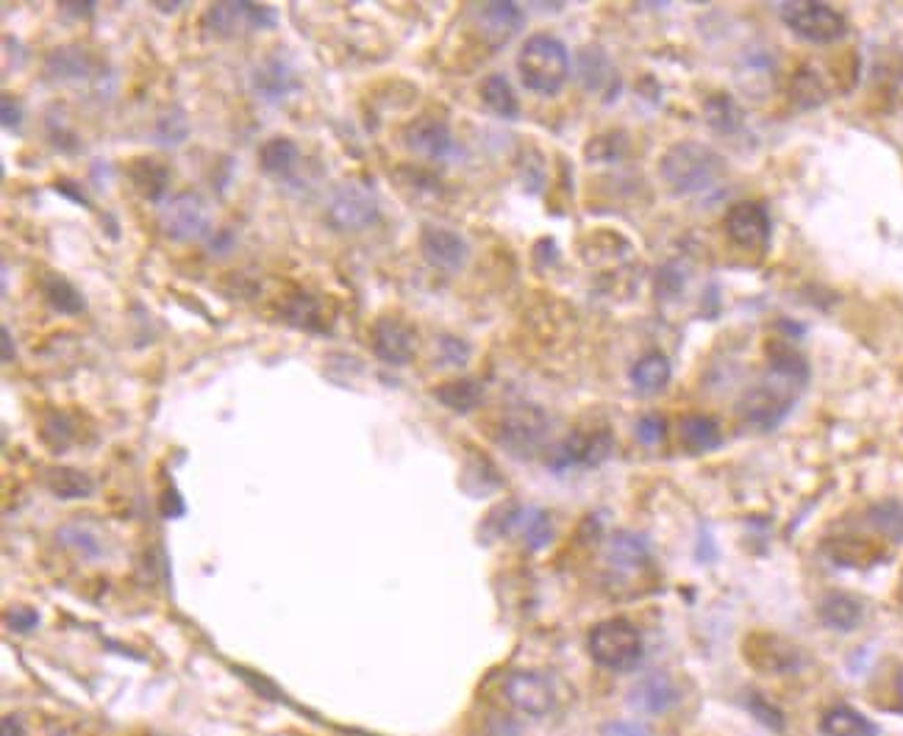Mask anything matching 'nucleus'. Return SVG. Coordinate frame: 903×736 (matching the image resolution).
<instances>
[{
    "label": "nucleus",
    "instance_id": "f257e3e1",
    "mask_svg": "<svg viewBox=\"0 0 903 736\" xmlns=\"http://www.w3.org/2000/svg\"><path fill=\"white\" fill-rule=\"evenodd\" d=\"M726 159L710 145L678 142L665 150L659 172L667 187L678 195H704L726 178Z\"/></svg>",
    "mask_w": 903,
    "mask_h": 736
},
{
    "label": "nucleus",
    "instance_id": "f03ea898",
    "mask_svg": "<svg viewBox=\"0 0 903 736\" xmlns=\"http://www.w3.org/2000/svg\"><path fill=\"white\" fill-rule=\"evenodd\" d=\"M517 72H520L523 87L550 98L565 87L570 76V53L554 33H534L517 53Z\"/></svg>",
    "mask_w": 903,
    "mask_h": 736
},
{
    "label": "nucleus",
    "instance_id": "7ed1b4c3",
    "mask_svg": "<svg viewBox=\"0 0 903 736\" xmlns=\"http://www.w3.org/2000/svg\"><path fill=\"white\" fill-rule=\"evenodd\" d=\"M326 222L339 233L367 231L381 217L378 198L359 181H343L331 187L326 198Z\"/></svg>",
    "mask_w": 903,
    "mask_h": 736
},
{
    "label": "nucleus",
    "instance_id": "20e7f679",
    "mask_svg": "<svg viewBox=\"0 0 903 736\" xmlns=\"http://www.w3.org/2000/svg\"><path fill=\"white\" fill-rule=\"evenodd\" d=\"M804 387V384L793 381V378H784L778 372L771 370V378L760 387L748 389L740 400V415L748 426L762 428V431H773L776 426H782L784 417L790 415L795 404V392Z\"/></svg>",
    "mask_w": 903,
    "mask_h": 736
},
{
    "label": "nucleus",
    "instance_id": "39448f33",
    "mask_svg": "<svg viewBox=\"0 0 903 736\" xmlns=\"http://www.w3.org/2000/svg\"><path fill=\"white\" fill-rule=\"evenodd\" d=\"M589 656L595 665L615 673H628L643 662V637L626 620H606L589 631Z\"/></svg>",
    "mask_w": 903,
    "mask_h": 736
},
{
    "label": "nucleus",
    "instance_id": "423d86ee",
    "mask_svg": "<svg viewBox=\"0 0 903 736\" xmlns=\"http://www.w3.org/2000/svg\"><path fill=\"white\" fill-rule=\"evenodd\" d=\"M548 415L537 406H515L504 415L498 428V439L517 459H532L543 450L548 439Z\"/></svg>",
    "mask_w": 903,
    "mask_h": 736
},
{
    "label": "nucleus",
    "instance_id": "0eeeda50",
    "mask_svg": "<svg viewBox=\"0 0 903 736\" xmlns=\"http://www.w3.org/2000/svg\"><path fill=\"white\" fill-rule=\"evenodd\" d=\"M159 226L161 233L172 242H195L209 233V209L198 192L183 189L161 203Z\"/></svg>",
    "mask_w": 903,
    "mask_h": 736
},
{
    "label": "nucleus",
    "instance_id": "6e6552de",
    "mask_svg": "<svg viewBox=\"0 0 903 736\" xmlns=\"http://www.w3.org/2000/svg\"><path fill=\"white\" fill-rule=\"evenodd\" d=\"M778 14L798 37L810 42H837L849 31L845 17L826 3H784Z\"/></svg>",
    "mask_w": 903,
    "mask_h": 736
},
{
    "label": "nucleus",
    "instance_id": "1a4fd4ad",
    "mask_svg": "<svg viewBox=\"0 0 903 736\" xmlns=\"http://www.w3.org/2000/svg\"><path fill=\"white\" fill-rule=\"evenodd\" d=\"M609 431H573L562 439L550 454V467L556 470H570V467H598L612 454Z\"/></svg>",
    "mask_w": 903,
    "mask_h": 736
},
{
    "label": "nucleus",
    "instance_id": "9d476101",
    "mask_svg": "<svg viewBox=\"0 0 903 736\" xmlns=\"http://www.w3.org/2000/svg\"><path fill=\"white\" fill-rule=\"evenodd\" d=\"M370 345H373V354H376L384 365L404 367L415 359L417 334L406 320L387 315V317H378V320L373 322Z\"/></svg>",
    "mask_w": 903,
    "mask_h": 736
},
{
    "label": "nucleus",
    "instance_id": "9b49d317",
    "mask_svg": "<svg viewBox=\"0 0 903 736\" xmlns=\"http://www.w3.org/2000/svg\"><path fill=\"white\" fill-rule=\"evenodd\" d=\"M504 695L517 712L528 717H545L556 704L554 687L543 673L515 670L504 682Z\"/></svg>",
    "mask_w": 903,
    "mask_h": 736
},
{
    "label": "nucleus",
    "instance_id": "f8f14e48",
    "mask_svg": "<svg viewBox=\"0 0 903 736\" xmlns=\"http://www.w3.org/2000/svg\"><path fill=\"white\" fill-rule=\"evenodd\" d=\"M773 222L771 215L762 203L754 200H743V203L732 206L726 215V233L732 237L734 245L743 250H762L771 242Z\"/></svg>",
    "mask_w": 903,
    "mask_h": 736
},
{
    "label": "nucleus",
    "instance_id": "ddd939ff",
    "mask_svg": "<svg viewBox=\"0 0 903 736\" xmlns=\"http://www.w3.org/2000/svg\"><path fill=\"white\" fill-rule=\"evenodd\" d=\"M420 253L428 265L443 272H459L470 259V248H467L465 237L443 226H423Z\"/></svg>",
    "mask_w": 903,
    "mask_h": 736
},
{
    "label": "nucleus",
    "instance_id": "4468645a",
    "mask_svg": "<svg viewBox=\"0 0 903 736\" xmlns=\"http://www.w3.org/2000/svg\"><path fill=\"white\" fill-rule=\"evenodd\" d=\"M276 14L254 3H217L204 14V26L217 37H237L248 28H270Z\"/></svg>",
    "mask_w": 903,
    "mask_h": 736
},
{
    "label": "nucleus",
    "instance_id": "2eb2a0df",
    "mask_svg": "<svg viewBox=\"0 0 903 736\" xmlns=\"http://www.w3.org/2000/svg\"><path fill=\"white\" fill-rule=\"evenodd\" d=\"M404 142L411 153L423 156V159H448L454 153V133H450L448 122L439 117H417L409 126L404 128Z\"/></svg>",
    "mask_w": 903,
    "mask_h": 736
},
{
    "label": "nucleus",
    "instance_id": "dca6fc26",
    "mask_svg": "<svg viewBox=\"0 0 903 736\" xmlns=\"http://www.w3.org/2000/svg\"><path fill=\"white\" fill-rule=\"evenodd\" d=\"M523 20H526L523 9L517 3H509V0L484 3L482 9L476 11L478 33H482V39L489 48H504V44L520 31Z\"/></svg>",
    "mask_w": 903,
    "mask_h": 736
},
{
    "label": "nucleus",
    "instance_id": "f3484780",
    "mask_svg": "<svg viewBox=\"0 0 903 736\" xmlns=\"http://www.w3.org/2000/svg\"><path fill=\"white\" fill-rule=\"evenodd\" d=\"M748 662L765 673H795L804 665V656L795 645L778 637H754L748 643Z\"/></svg>",
    "mask_w": 903,
    "mask_h": 736
},
{
    "label": "nucleus",
    "instance_id": "a211bd4d",
    "mask_svg": "<svg viewBox=\"0 0 903 736\" xmlns=\"http://www.w3.org/2000/svg\"><path fill=\"white\" fill-rule=\"evenodd\" d=\"M678 689L667 673H648L637 687L632 689V706L645 715H665L676 706Z\"/></svg>",
    "mask_w": 903,
    "mask_h": 736
},
{
    "label": "nucleus",
    "instance_id": "6ab92c4d",
    "mask_svg": "<svg viewBox=\"0 0 903 736\" xmlns=\"http://www.w3.org/2000/svg\"><path fill=\"white\" fill-rule=\"evenodd\" d=\"M295 87H298L295 72L289 70L287 61H281L278 56H267V59H261L259 64H256L254 89L261 100L278 103V100L287 98Z\"/></svg>",
    "mask_w": 903,
    "mask_h": 736
},
{
    "label": "nucleus",
    "instance_id": "aec40b11",
    "mask_svg": "<svg viewBox=\"0 0 903 736\" xmlns=\"http://www.w3.org/2000/svg\"><path fill=\"white\" fill-rule=\"evenodd\" d=\"M648 559H651L648 543H645L639 534L621 531L609 539V545H606V561L621 573L643 570V567L648 565Z\"/></svg>",
    "mask_w": 903,
    "mask_h": 736
},
{
    "label": "nucleus",
    "instance_id": "412c9836",
    "mask_svg": "<svg viewBox=\"0 0 903 736\" xmlns=\"http://www.w3.org/2000/svg\"><path fill=\"white\" fill-rule=\"evenodd\" d=\"M817 615H821L823 626L832 628V631H854L860 628L862 617H865V609L856 598L845 593H828L826 598L817 606Z\"/></svg>",
    "mask_w": 903,
    "mask_h": 736
},
{
    "label": "nucleus",
    "instance_id": "4be33fe9",
    "mask_svg": "<svg viewBox=\"0 0 903 736\" xmlns=\"http://www.w3.org/2000/svg\"><path fill=\"white\" fill-rule=\"evenodd\" d=\"M628 378H632V387L637 389L639 395H656L667 387V381H671V361H667V356L659 354V350L645 354L643 359L634 361Z\"/></svg>",
    "mask_w": 903,
    "mask_h": 736
},
{
    "label": "nucleus",
    "instance_id": "5701e85b",
    "mask_svg": "<svg viewBox=\"0 0 903 736\" xmlns=\"http://www.w3.org/2000/svg\"><path fill=\"white\" fill-rule=\"evenodd\" d=\"M300 148L289 137H272L259 148V165L267 176L287 178L298 167Z\"/></svg>",
    "mask_w": 903,
    "mask_h": 736
},
{
    "label": "nucleus",
    "instance_id": "b1692460",
    "mask_svg": "<svg viewBox=\"0 0 903 736\" xmlns=\"http://www.w3.org/2000/svg\"><path fill=\"white\" fill-rule=\"evenodd\" d=\"M434 398L450 411H459V415H467V411L478 409L484 400V387L476 381V378H456V381L443 384V387L434 389Z\"/></svg>",
    "mask_w": 903,
    "mask_h": 736
},
{
    "label": "nucleus",
    "instance_id": "393cba45",
    "mask_svg": "<svg viewBox=\"0 0 903 736\" xmlns=\"http://www.w3.org/2000/svg\"><path fill=\"white\" fill-rule=\"evenodd\" d=\"M128 176H131L133 187L142 192V198L153 200V203H165L167 181H170V170L165 165L153 159H137L128 167Z\"/></svg>",
    "mask_w": 903,
    "mask_h": 736
},
{
    "label": "nucleus",
    "instance_id": "a878e982",
    "mask_svg": "<svg viewBox=\"0 0 903 736\" xmlns=\"http://www.w3.org/2000/svg\"><path fill=\"white\" fill-rule=\"evenodd\" d=\"M509 528H517V534L523 537L526 548L539 550L550 543L554 537V523H550L548 511L543 509H523L517 515L509 517Z\"/></svg>",
    "mask_w": 903,
    "mask_h": 736
},
{
    "label": "nucleus",
    "instance_id": "bb28decb",
    "mask_svg": "<svg viewBox=\"0 0 903 736\" xmlns=\"http://www.w3.org/2000/svg\"><path fill=\"white\" fill-rule=\"evenodd\" d=\"M578 78H582V83L587 89L601 92V89H606L615 81V67H612L609 56L604 50L589 44V48H584L578 53Z\"/></svg>",
    "mask_w": 903,
    "mask_h": 736
},
{
    "label": "nucleus",
    "instance_id": "cd10ccee",
    "mask_svg": "<svg viewBox=\"0 0 903 736\" xmlns=\"http://www.w3.org/2000/svg\"><path fill=\"white\" fill-rule=\"evenodd\" d=\"M821 728L826 736H876V726L851 706H834L823 715Z\"/></svg>",
    "mask_w": 903,
    "mask_h": 736
},
{
    "label": "nucleus",
    "instance_id": "c85d7f7f",
    "mask_svg": "<svg viewBox=\"0 0 903 736\" xmlns=\"http://www.w3.org/2000/svg\"><path fill=\"white\" fill-rule=\"evenodd\" d=\"M482 100L493 115L506 117V120H515L520 115V103H517V95L512 89V83L506 81L504 76H487L482 81Z\"/></svg>",
    "mask_w": 903,
    "mask_h": 736
},
{
    "label": "nucleus",
    "instance_id": "c756f323",
    "mask_svg": "<svg viewBox=\"0 0 903 736\" xmlns=\"http://www.w3.org/2000/svg\"><path fill=\"white\" fill-rule=\"evenodd\" d=\"M682 439L693 454H706L723 442V434L715 417L693 415L682 422Z\"/></svg>",
    "mask_w": 903,
    "mask_h": 736
},
{
    "label": "nucleus",
    "instance_id": "7c9ffc66",
    "mask_svg": "<svg viewBox=\"0 0 903 736\" xmlns=\"http://www.w3.org/2000/svg\"><path fill=\"white\" fill-rule=\"evenodd\" d=\"M44 484H48V489L56 495V498H64V500L89 498V495L95 493L92 478L81 470H72V467H56V470L48 473Z\"/></svg>",
    "mask_w": 903,
    "mask_h": 736
},
{
    "label": "nucleus",
    "instance_id": "2f4dec72",
    "mask_svg": "<svg viewBox=\"0 0 903 736\" xmlns=\"http://www.w3.org/2000/svg\"><path fill=\"white\" fill-rule=\"evenodd\" d=\"M42 298H44V304H48L53 311H59V315H81L83 306H87L83 304V295L61 276L44 278Z\"/></svg>",
    "mask_w": 903,
    "mask_h": 736
},
{
    "label": "nucleus",
    "instance_id": "473e14b6",
    "mask_svg": "<svg viewBox=\"0 0 903 736\" xmlns=\"http://www.w3.org/2000/svg\"><path fill=\"white\" fill-rule=\"evenodd\" d=\"M48 72L56 78V81H81V78L89 76V59L83 50L72 48H56L53 53L48 56Z\"/></svg>",
    "mask_w": 903,
    "mask_h": 736
},
{
    "label": "nucleus",
    "instance_id": "72a5a7b5",
    "mask_svg": "<svg viewBox=\"0 0 903 736\" xmlns=\"http://www.w3.org/2000/svg\"><path fill=\"white\" fill-rule=\"evenodd\" d=\"M871 526L876 528L882 537L893 539V543H903V504L899 500H882L871 509L867 515Z\"/></svg>",
    "mask_w": 903,
    "mask_h": 736
},
{
    "label": "nucleus",
    "instance_id": "f704fd0d",
    "mask_svg": "<svg viewBox=\"0 0 903 736\" xmlns=\"http://www.w3.org/2000/svg\"><path fill=\"white\" fill-rule=\"evenodd\" d=\"M287 317L292 326L304 328V331H320L322 328L320 306H317V300L309 298V295H298V298L287 306Z\"/></svg>",
    "mask_w": 903,
    "mask_h": 736
},
{
    "label": "nucleus",
    "instance_id": "c9c22d12",
    "mask_svg": "<svg viewBox=\"0 0 903 736\" xmlns=\"http://www.w3.org/2000/svg\"><path fill=\"white\" fill-rule=\"evenodd\" d=\"M156 137L165 145H178L187 137V120H183L181 111H172V115H165L159 120V128H156Z\"/></svg>",
    "mask_w": 903,
    "mask_h": 736
},
{
    "label": "nucleus",
    "instance_id": "e433bc0d",
    "mask_svg": "<svg viewBox=\"0 0 903 736\" xmlns=\"http://www.w3.org/2000/svg\"><path fill=\"white\" fill-rule=\"evenodd\" d=\"M59 539H61V543H64V545H70V548H76L78 554H83V556H98V554H100L98 539L89 537V534L81 531V528H78V526L61 528Z\"/></svg>",
    "mask_w": 903,
    "mask_h": 736
},
{
    "label": "nucleus",
    "instance_id": "4c0bfd02",
    "mask_svg": "<svg viewBox=\"0 0 903 736\" xmlns=\"http://www.w3.org/2000/svg\"><path fill=\"white\" fill-rule=\"evenodd\" d=\"M439 356L445 359V365L462 367L470 356V345L459 337H439Z\"/></svg>",
    "mask_w": 903,
    "mask_h": 736
},
{
    "label": "nucleus",
    "instance_id": "58836bf2",
    "mask_svg": "<svg viewBox=\"0 0 903 736\" xmlns=\"http://www.w3.org/2000/svg\"><path fill=\"white\" fill-rule=\"evenodd\" d=\"M662 434H665V426H662V420L659 417H643V420H639V426H637V437L643 439L645 445H659V439H662Z\"/></svg>",
    "mask_w": 903,
    "mask_h": 736
},
{
    "label": "nucleus",
    "instance_id": "ea45409f",
    "mask_svg": "<svg viewBox=\"0 0 903 736\" xmlns=\"http://www.w3.org/2000/svg\"><path fill=\"white\" fill-rule=\"evenodd\" d=\"M601 736H648V732L643 726H637V723L612 720L601 728Z\"/></svg>",
    "mask_w": 903,
    "mask_h": 736
},
{
    "label": "nucleus",
    "instance_id": "a19ab883",
    "mask_svg": "<svg viewBox=\"0 0 903 736\" xmlns=\"http://www.w3.org/2000/svg\"><path fill=\"white\" fill-rule=\"evenodd\" d=\"M22 126V109L11 95H3V128L6 131H20Z\"/></svg>",
    "mask_w": 903,
    "mask_h": 736
},
{
    "label": "nucleus",
    "instance_id": "79ce46f5",
    "mask_svg": "<svg viewBox=\"0 0 903 736\" xmlns=\"http://www.w3.org/2000/svg\"><path fill=\"white\" fill-rule=\"evenodd\" d=\"M9 623H11V628H17V631H31V628L39 623V615L31 609H14L9 615Z\"/></svg>",
    "mask_w": 903,
    "mask_h": 736
},
{
    "label": "nucleus",
    "instance_id": "37998d69",
    "mask_svg": "<svg viewBox=\"0 0 903 736\" xmlns=\"http://www.w3.org/2000/svg\"><path fill=\"white\" fill-rule=\"evenodd\" d=\"M3 736H28L26 726H22L20 717L3 715Z\"/></svg>",
    "mask_w": 903,
    "mask_h": 736
},
{
    "label": "nucleus",
    "instance_id": "c03bdc74",
    "mask_svg": "<svg viewBox=\"0 0 903 736\" xmlns=\"http://www.w3.org/2000/svg\"><path fill=\"white\" fill-rule=\"evenodd\" d=\"M14 359V350H11V334L9 328H3V361Z\"/></svg>",
    "mask_w": 903,
    "mask_h": 736
},
{
    "label": "nucleus",
    "instance_id": "a18cd8bd",
    "mask_svg": "<svg viewBox=\"0 0 903 736\" xmlns=\"http://www.w3.org/2000/svg\"><path fill=\"white\" fill-rule=\"evenodd\" d=\"M92 9H95L92 3H87V6H72V3H64V11H72V14H78V17L89 14V11H92Z\"/></svg>",
    "mask_w": 903,
    "mask_h": 736
},
{
    "label": "nucleus",
    "instance_id": "49530a36",
    "mask_svg": "<svg viewBox=\"0 0 903 736\" xmlns=\"http://www.w3.org/2000/svg\"><path fill=\"white\" fill-rule=\"evenodd\" d=\"M895 693H899V700L903 704V670L899 673V678H895Z\"/></svg>",
    "mask_w": 903,
    "mask_h": 736
}]
</instances>
